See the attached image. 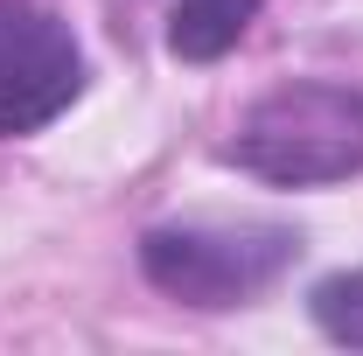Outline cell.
Returning <instances> with one entry per match:
<instances>
[{"label":"cell","mask_w":363,"mask_h":356,"mask_svg":"<svg viewBox=\"0 0 363 356\" xmlns=\"http://www.w3.org/2000/svg\"><path fill=\"white\" fill-rule=\"evenodd\" d=\"M84 98V49L43 0H0V140L56 126Z\"/></svg>","instance_id":"3"},{"label":"cell","mask_w":363,"mask_h":356,"mask_svg":"<svg viewBox=\"0 0 363 356\" xmlns=\"http://www.w3.org/2000/svg\"><path fill=\"white\" fill-rule=\"evenodd\" d=\"M301 230L272 217H182L140 230V272L182 308H245L286 279Z\"/></svg>","instance_id":"2"},{"label":"cell","mask_w":363,"mask_h":356,"mask_svg":"<svg viewBox=\"0 0 363 356\" xmlns=\"http://www.w3.org/2000/svg\"><path fill=\"white\" fill-rule=\"evenodd\" d=\"M224 161L266 189H328V182L363 175V91L301 77L252 98Z\"/></svg>","instance_id":"1"},{"label":"cell","mask_w":363,"mask_h":356,"mask_svg":"<svg viewBox=\"0 0 363 356\" xmlns=\"http://www.w3.org/2000/svg\"><path fill=\"white\" fill-rule=\"evenodd\" d=\"M266 0H161V43L175 63H217L245 43Z\"/></svg>","instance_id":"4"},{"label":"cell","mask_w":363,"mask_h":356,"mask_svg":"<svg viewBox=\"0 0 363 356\" xmlns=\"http://www.w3.org/2000/svg\"><path fill=\"white\" fill-rule=\"evenodd\" d=\"M308 314H315V328L328 335V343L363 350V266H357V272H328V279H315Z\"/></svg>","instance_id":"5"}]
</instances>
